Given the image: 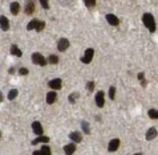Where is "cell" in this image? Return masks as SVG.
Wrapping results in <instances>:
<instances>
[{
    "instance_id": "cell-1",
    "label": "cell",
    "mask_w": 158,
    "mask_h": 155,
    "mask_svg": "<svg viewBox=\"0 0 158 155\" xmlns=\"http://www.w3.org/2000/svg\"><path fill=\"white\" fill-rule=\"evenodd\" d=\"M142 21L145 27L149 29V32L150 33H154L156 29H157V25H156V20H154V16L152 15V13H145L142 16Z\"/></svg>"
},
{
    "instance_id": "cell-2",
    "label": "cell",
    "mask_w": 158,
    "mask_h": 155,
    "mask_svg": "<svg viewBox=\"0 0 158 155\" xmlns=\"http://www.w3.org/2000/svg\"><path fill=\"white\" fill-rule=\"evenodd\" d=\"M32 63L35 65H39V66H45L47 65V59L41 55V53L35 52L32 55Z\"/></svg>"
},
{
    "instance_id": "cell-3",
    "label": "cell",
    "mask_w": 158,
    "mask_h": 155,
    "mask_svg": "<svg viewBox=\"0 0 158 155\" xmlns=\"http://www.w3.org/2000/svg\"><path fill=\"white\" fill-rule=\"evenodd\" d=\"M93 56H94V49L93 48H88L84 53V56H82L80 60L82 64H90L92 60H93Z\"/></svg>"
},
{
    "instance_id": "cell-4",
    "label": "cell",
    "mask_w": 158,
    "mask_h": 155,
    "mask_svg": "<svg viewBox=\"0 0 158 155\" xmlns=\"http://www.w3.org/2000/svg\"><path fill=\"white\" fill-rule=\"evenodd\" d=\"M94 100H96V105H97V108L102 109L104 105H105V93H104L102 90L97 92V94H96Z\"/></svg>"
},
{
    "instance_id": "cell-5",
    "label": "cell",
    "mask_w": 158,
    "mask_h": 155,
    "mask_svg": "<svg viewBox=\"0 0 158 155\" xmlns=\"http://www.w3.org/2000/svg\"><path fill=\"white\" fill-rule=\"evenodd\" d=\"M69 45H71V43H69V40L68 39H65V37H63V39H60L59 41H57V49L60 51V52H65L69 48Z\"/></svg>"
},
{
    "instance_id": "cell-6",
    "label": "cell",
    "mask_w": 158,
    "mask_h": 155,
    "mask_svg": "<svg viewBox=\"0 0 158 155\" xmlns=\"http://www.w3.org/2000/svg\"><path fill=\"white\" fill-rule=\"evenodd\" d=\"M120 145H121V141L118 139V138L112 139L110 142H109V145H108V151H109V153H114V151H117L118 147H120Z\"/></svg>"
},
{
    "instance_id": "cell-7",
    "label": "cell",
    "mask_w": 158,
    "mask_h": 155,
    "mask_svg": "<svg viewBox=\"0 0 158 155\" xmlns=\"http://www.w3.org/2000/svg\"><path fill=\"white\" fill-rule=\"evenodd\" d=\"M48 85H49L51 89H53L56 92V90L61 89V86H63V81H61V78H53V80H51V81L48 82Z\"/></svg>"
},
{
    "instance_id": "cell-8",
    "label": "cell",
    "mask_w": 158,
    "mask_h": 155,
    "mask_svg": "<svg viewBox=\"0 0 158 155\" xmlns=\"http://www.w3.org/2000/svg\"><path fill=\"white\" fill-rule=\"evenodd\" d=\"M32 155H52V150L48 145H43L40 150H37V151H33Z\"/></svg>"
},
{
    "instance_id": "cell-9",
    "label": "cell",
    "mask_w": 158,
    "mask_h": 155,
    "mask_svg": "<svg viewBox=\"0 0 158 155\" xmlns=\"http://www.w3.org/2000/svg\"><path fill=\"white\" fill-rule=\"evenodd\" d=\"M69 139L72 141L73 143H81L82 142V135L80 131H72L69 134Z\"/></svg>"
},
{
    "instance_id": "cell-10",
    "label": "cell",
    "mask_w": 158,
    "mask_h": 155,
    "mask_svg": "<svg viewBox=\"0 0 158 155\" xmlns=\"http://www.w3.org/2000/svg\"><path fill=\"white\" fill-rule=\"evenodd\" d=\"M32 131L35 133L36 135H43L44 134V129H43V125L39 121H35L32 123Z\"/></svg>"
},
{
    "instance_id": "cell-11",
    "label": "cell",
    "mask_w": 158,
    "mask_h": 155,
    "mask_svg": "<svg viewBox=\"0 0 158 155\" xmlns=\"http://www.w3.org/2000/svg\"><path fill=\"white\" fill-rule=\"evenodd\" d=\"M106 21L110 25H113V27H118V25H120V19H118L116 15H113V13H108V15H106Z\"/></svg>"
},
{
    "instance_id": "cell-12",
    "label": "cell",
    "mask_w": 158,
    "mask_h": 155,
    "mask_svg": "<svg viewBox=\"0 0 158 155\" xmlns=\"http://www.w3.org/2000/svg\"><path fill=\"white\" fill-rule=\"evenodd\" d=\"M56 100H57V93H56L55 90H52V92H48V93H47L45 101H47V104H48V105L55 104V102H56Z\"/></svg>"
},
{
    "instance_id": "cell-13",
    "label": "cell",
    "mask_w": 158,
    "mask_h": 155,
    "mask_svg": "<svg viewBox=\"0 0 158 155\" xmlns=\"http://www.w3.org/2000/svg\"><path fill=\"white\" fill-rule=\"evenodd\" d=\"M24 12H25V15H32V13L35 12V2L33 0H27Z\"/></svg>"
},
{
    "instance_id": "cell-14",
    "label": "cell",
    "mask_w": 158,
    "mask_h": 155,
    "mask_svg": "<svg viewBox=\"0 0 158 155\" xmlns=\"http://www.w3.org/2000/svg\"><path fill=\"white\" fill-rule=\"evenodd\" d=\"M74 151H76V143H68L64 146V153L65 155H73Z\"/></svg>"
},
{
    "instance_id": "cell-15",
    "label": "cell",
    "mask_w": 158,
    "mask_h": 155,
    "mask_svg": "<svg viewBox=\"0 0 158 155\" xmlns=\"http://www.w3.org/2000/svg\"><path fill=\"white\" fill-rule=\"evenodd\" d=\"M47 142H49V137H47V135H37V138L32 141V145L36 146L39 143H47Z\"/></svg>"
},
{
    "instance_id": "cell-16",
    "label": "cell",
    "mask_w": 158,
    "mask_h": 155,
    "mask_svg": "<svg viewBox=\"0 0 158 155\" xmlns=\"http://www.w3.org/2000/svg\"><path fill=\"white\" fill-rule=\"evenodd\" d=\"M0 28L3 31L10 29V20L7 19V16H0Z\"/></svg>"
},
{
    "instance_id": "cell-17",
    "label": "cell",
    "mask_w": 158,
    "mask_h": 155,
    "mask_svg": "<svg viewBox=\"0 0 158 155\" xmlns=\"http://www.w3.org/2000/svg\"><path fill=\"white\" fill-rule=\"evenodd\" d=\"M156 137H157V129H156V127H150V129L146 131L145 138H146V141H153Z\"/></svg>"
},
{
    "instance_id": "cell-18",
    "label": "cell",
    "mask_w": 158,
    "mask_h": 155,
    "mask_svg": "<svg viewBox=\"0 0 158 155\" xmlns=\"http://www.w3.org/2000/svg\"><path fill=\"white\" fill-rule=\"evenodd\" d=\"M11 55L16 56V57H21V56H23V52L20 51V48L17 47L16 44H14V45H11Z\"/></svg>"
},
{
    "instance_id": "cell-19",
    "label": "cell",
    "mask_w": 158,
    "mask_h": 155,
    "mask_svg": "<svg viewBox=\"0 0 158 155\" xmlns=\"http://www.w3.org/2000/svg\"><path fill=\"white\" fill-rule=\"evenodd\" d=\"M19 12H20V4L17 2H14L11 4V13L16 16V15H19Z\"/></svg>"
},
{
    "instance_id": "cell-20",
    "label": "cell",
    "mask_w": 158,
    "mask_h": 155,
    "mask_svg": "<svg viewBox=\"0 0 158 155\" xmlns=\"http://www.w3.org/2000/svg\"><path fill=\"white\" fill-rule=\"evenodd\" d=\"M59 63V57L56 55H51L47 59V64H52V65H56Z\"/></svg>"
},
{
    "instance_id": "cell-21",
    "label": "cell",
    "mask_w": 158,
    "mask_h": 155,
    "mask_svg": "<svg viewBox=\"0 0 158 155\" xmlns=\"http://www.w3.org/2000/svg\"><path fill=\"white\" fill-rule=\"evenodd\" d=\"M81 129L85 134H90V127H89V123L86 121H81Z\"/></svg>"
},
{
    "instance_id": "cell-22",
    "label": "cell",
    "mask_w": 158,
    "mask_h": 155,
    "mask_svg": "<svg viewBox=\"0 0 158 155\" xmlns=\"http://www.w3.org/2000/svg\"><path fill=\"white\" fill-rule=\"evenodd\" d=\"M17 94H19L17 89H11L10 93H8V100H10V101H14L16 97H17Z\"/></svg>"
},
{
    "instance_id": "cell-23",
    "label": "cell",
    "mask_w": 158,
    "mask_h": 155,
    "mask_svg": "<svg viewBox=\"0 0 158 155\" xmlns=\"http://www.w3.org/2000/svg\"><path fill=\"white\" fill-rule=\"evenodd\" d=\"M44 28H45V21L39 20L37 24H36V27H35V29H36L37 32H41V31H44Z\"/></svg>"
},
{
    "instance_id": "cell-24",
    "label": "cell",
    "mask_w": 158,
    "mask_h": 155,
    "mask_svg": "<svg viewBox=\"0 0 158 155\" xmlns=\"http://www.w3.org/2000/svg\"><path fill=\"white\" fill-rule=\"evenodd\" d=\"M37 19H33V20H31L29 23H28V25H27V31H32V29H35V27H36V24H37Z\"/></svg>"
},
{
    "instance_id": "cell-25",
    "label": "cell",
    "mask_w": 158,
    "mask_h": 155,
    "mask_svg": "<svg viewBox=\"0 0 158 155\" xmlns=\"http://www.w3.org/2000/svg\"><path fill=\"white\" fill-rule=\"evenodd\" d=\"M96 3H97V0H84V4L88 8H93L96 6Z\"/></svg>"
},
{
    "instance_id": "cell-26",
    "label": "cell",
    "mask_w": 158,
    "mask_h": 155,
    "mask_svg": "<svg viewBox=\"0 0 158 155\" xmlns=\"http://www.w3.org/2000/svg\"><path fill=\"white\" fill-rule=\"evenodd\" d=\"M77 97H78V93H72V94H69L68 101L71 104H74V102H76V100H77Z\"/></svg>"
},
{
    "instance_id": "cell-27",
    "label": "cell",
    "mask_w": 158,
    "mask_h": 155,
    "mask_svg": "<svg viewBox=\"0 0 158 155\" xmlns=\"http://www.w3.org/2000/svg\"><path fill=\"white\" fill-rule=\"evenodd\" d=\"M114 97H116V88L110 86V88H109V98L113 101V100H114Z\"/></svg>"
},
{
    "instance_id": "cell-28",
    "label": "cell",
    "mask_w": 158,
    "mask_h": 155,
    "mask_svg": "<svg viewBox=\"0 0 158 155\" xmlns=\"http://www.w3.org/2000/svg\"><path fill=\"white\" fill-rule=\"evenodd\" d=\"M149 117H150L152 119H157L158 118V113L156 109H150L149 110Z\"/></svg>"
},
{
    "instance_id": "cell-29",
    "label": "cell",
    "mask_w": 158,
    "mask_h": 155,
    "mask_svg": "<svg viewBox=\"0 0 158 155\" xmlns=\"http://www.w3.org/2000/svg\"><path fill=\"white\" fill-rule=\"evenodd\" d=\"M94 86H96V84L93 81H88L86 82V90L88 92H93L94 90Z\"/></svg>"
},
{
    "instance_id": "cell-30",
    "label": "cell",
    "mask_w": 158,
    "mask_h": 155,
    "mask_svg": "<svg viewBox=\"0 0 158 155\" xmlns=\"http://www.w3.org/2000/svg\"><path fill=\"white\" fill-rule=\"evenodd\" d=\"M41 4V7L44 8V10H48L49 8V0H39Z\"/></svg>"
},
{
    "instance_id": "cell-31",
    "label": "cell",
    "mask_w": 158,
    "mask_h": 155,
    "mask_svg": "<svg viewBox=\"0 0 158 155\" xmlns=\"http://www.w3.org/2000/svg\"><path fill=\"white\" fill-rule=\"evenodd\" d=\"M17 73H19L20 76H27V74H28L29 72H28V69H27V68H20V69H19V72H17Z\"/></svg>"
},
{
    "instance_id": "cell-32",
    "label": "cell",
    "mask_w": 158,
    "mask_h": 155,
    "mask_svg": "<svg viewBox=\"0 0 158 155\" xmlns=\"http://www.w3.org/2000/svg\"><path fill=\"white\" fill-rule=\"evenodd\" d=\"M141 85H142V88H145V86H146L148 85V82H146V80H141Z\"/></svg>"
},
{
    "instance_id": "cell-33",
    "label": "cell",
    "mask_w": 158,
    "mask_h": 155,
    "mask_svg": "<svg viewBox=\"0 0 158 155\" xmlns=\"http://www.w3.org/2000/svg\"><path fill=\"white\" fill-rule=\"evenodd\" d=\"M137 77H138L139 81H141V80H143V77H145V76H143V73H138V74H137Z\"/></svg>"
},
{
    "instance_id": "cell-34",
    "label": "cell",
    "mask_w": 158,
    "mask_h": 155,
    "mask_svg": "<svg viewBox=\"0 0 158 155\" xmlns=\"http://www.w3.org/2000/svg\"><path fill=\"white\" fill-rule=\"evenodd\" d=\"M3 100H4V96H3V93H2V92H0V104H2V102H3Z\"/></svg>"
},
{
    "instance_id": "cell-35",
    "label": "cell",
    "mask_w": 158,
    "mask_h": 155,
    "mask_svg": "<svg viewBox=\"0 0 158 155\" xmlns=\"http://www.w3.org/2000/svg\"><path fill=\"white\" fill-rule=\"evenodd\" d=\"M10 73H11V74H14V73H15V69H14V68H11V69H10Z\"/></svg>"
},
{
    "instance_id": "cell-36",
    "label": "cell",
    "mask_w": 158,
    "mask_h": 155,
    "mask_svg": "<svg viewBox=\"0 0 158 155\" xmlns=\"http://www.w3.org/2000/svg\"><path fill=\"white\" fill-rule=\"evenodd\" d=\"M134 155H142L141 153H137V154H134Z\"/></svg>"
},
{
    "instance_id": "cell-37",
    "label": "cell",
    "mask_w": 158,
    "mask_h": 155,
    "mask_svg": "<svg viewBox=\"0 0 158 155\" xmlns=\"http://www.w3.org/2000/svg\"><path fill=\"white\" fill-rule=\"evenodd\" d=\"M0 138H2V131H0Z\"/></svg>"
}]
</instances>
